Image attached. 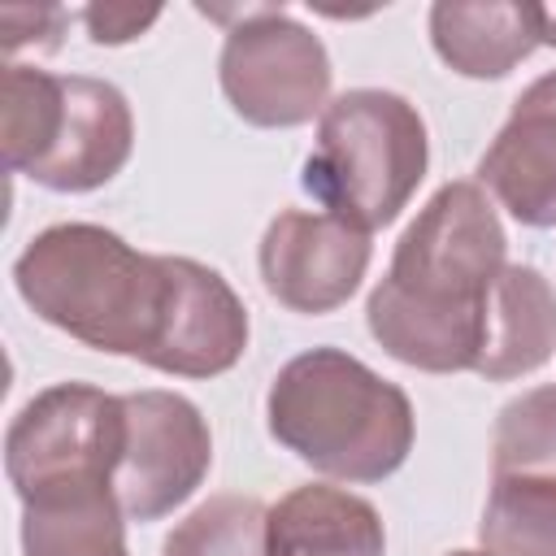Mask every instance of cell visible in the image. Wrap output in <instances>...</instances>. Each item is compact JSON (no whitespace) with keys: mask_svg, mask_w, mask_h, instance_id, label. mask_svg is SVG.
Masks as SVG:
<instances>
[{"mask_svg":"<svg viewBox=\"0 0 556 556\" xmlns=\"http://www.w3.org/2000/svg\"><path fill=\"white\" fill-rule=\"evenodd\" d=\"M269 556H387V530L365 495L308 482L269 504Z\"/></svg>","mask_w":556,"mask_h":556,"instance_id":"obj_14","label":"cell"},{"mask_svg":"<svg viewBox=\"0 0 556 556\" xmlns=\"http://www.w3.org/2000/svg\"><path fill=\"white\" fill-rule=\"evenodd\" d=\"M374 243L365 230L348 226L334 213H308V208H282L256 248L261 282L265 291L304 317H321L343 308L365 269H369Z\"/></svg>","mask_w":556,"mask_h":556,"instance_id":"obj_8","label":"cell"},{"mask_svg":"<svg viewBox=\"0 0 556 556\" xmlns=\"http://www.w3.org/2000/svg\"><path fill=\"white\" fill-rule=\"evenodd\" d=\"M539 30H543V43L556 48V4H539Z\"/></svg>","mask_w":556,"mask_h":556,"instance_id":"obj_22","label":"cell"},{"mask_svg":"<svg viewBox=\"0 0 556 556\" xmlns=\"http://www.w3.org/2000/svg\"><path fill=\"white\" fill-rule=\"evenodd\" d=\"M491 478H552L556 482V382L530 387L495 413Z\"/></svg>","mask_w":556,"mask_h":556,"instance_id":"obj_19","label":"cell"},{"mask_svg":"<svg viewBox=\"0 0 556 556\" xmlns=\"http://www.w3.org/2000/svg\"><path fill=\"white\" fill-rule=\"evenodd\" d=\"M70 13L56 4H9L0 9V30H4V52L17 56L22 48H39V52H56L61 48V30H65Z\"/></svg>","mask_w":556,"mask_h":556,"instance_id":"obj_20","label":"cell"},{"mask_svg":"<svg viewBox=\"0 0 556 556\" xmlns=\"http://www.w3.org/2000/svg\"><path fill=\"white\" fill-rule=\"evenodd\" d=\"M430 165V135L413 100L382 87H352L317 117V143L300 187L356 230L391 226L417 195Z\"/></svg>","mask_w":556,"mask_h":556,"instance_id":"obj_4","label":"cell"},{"mask_svg":"<svg viewBox=\"0 0 556 556\" xmlns=\"http://www.w3.org/2000/svg\"><path fill=\"white\" fill-rule=\"evenodd\" d=\"M504 265L508 235L491 195L473 178H452L404 226L387 274L365 300V326L400 365L473 374L486 295Z\"/></svg>","mask_w":556,"mask_h":556,"instance_id":"obj_1","label":"cell"},{"mask_svg":"<svg viewBox=\"0 0 556 556\" xmlns=\"http://www.w3.org/2000/svg\"><path fill=\"white\" fill-rule=\"evenodd\" d=\"M478 539L491 556H556V482L491 478Z\"/></svg>","mask_w":556,"mask_h":556,"instance_id":"obj_17","label":"cell"},{"mask_svg":"<svg viewBox=\"0 0 556 556\" xmlns=\"http://www.w3.org/2000/svg\"><path fill=\"white\" fill-rule=\"evenodd\" d=\"M248 308L235 287L204 261L169 256V313L152 369L174 378H217L248 352Z\"/></svg>","mask_w":556,"mask_h":556,"instance_id":"obj_9","label":"cell"},{"mask_svg":"<svg viewBox=\"0 0 556 556\" xmlns=\"http://www.w3.org/2000/svg\"><path fill=\"white\" fill-rule=\"evenodd\" d=\"M13 287L83 348L148 365L169 313V256H148L96 222H56L22 248Z\"/></svg>","mask_w":556,"mask_h":556,"instance_id":"obj_2","label":"cell"},{"mask_svg":"<svg viewBox=\"0 0 556 556\" xmlns=\"http://www.w3.org/2000/svg\"><path fill=\"white\" fill-rule=\"evenodd\" d=\"M126 452V400L91 382H56L30 395L4 430V473L22 504L113 491Z\"/></svg>","mask_w":556,"mask_h":556,"instance_id":"obj_5","label":"cell"},{"mask_svg":"<svg viewBox=\"0 0 556 556\" xmlns=\"http://www.w3.org/2000/svg\"><path fill=\"white\" fill-rule=\"evenodd\" d=\"M447 556H491V552H469V547H456V552H447Z\"/></svg>","mask_w":556,"mask_h":556,"instance_id":"obj_23","label":"cell"},{"mask_svg":"<svg viewBox=\"0 0 556 556\" xmlns=\"http://www.w3.org/2000/svg\"><path fill=\"white\" fill-rule=\"evenodd\" d=\"M22 556H130L117 491L22 504Z\"/></svg>","mask_w":556,"mask_h":556,"instance_id":"obj_15","label":"cell"},{"mask_svg":"<svg viewBox=\"0 0 556 556\" xmlns=\"http://www.w3.org/2000/svg\"><path fill=\"white\" fill-rule=\"evenodd\" d=\"M65 78V113L52 152L26 174L30 182L65 195L96 191L113 182L130 152H135V113L122 87L91 74H61Z\"/></svg>","mask_w":556,"mask_h":556,"instance_id":"obj_11","label":"cell"},{"mask_svg":"<svg viewBox=\"0 0 556 556\" xmlns=\"http://www.w3.org/2000/svg\"><path fill=\"white\" fill-rule=\"evenodd\" d=\"M478 187L521 226H556V70L539 74L478 156Z\"/></svg>","mask_w":556,"mask_h":556,"instance_id":"obj_10","label":"cell"},{"mask_svg":"<svg viewBox=\"0 0 556 556\" xmlns=\"http://www.w3.org/2000/svg\"><path fill=\"white\" fill-rule=\"evenodd\" d=\"M161 556H269V508L256 495H208L165 534Z\"/></svg>","mask_w":556,"mask_h":556,"instance_id":"obj_18","label":"cell"},{"mask_svg":"<svg viewBox=\"0 0 556 556\" xmlns=\"http://www.w3.org/2000/svg\"><path fill=\"white\" fill-rule=\"evenodd\" d=\"M265 426L287 452L339 482L391 478L417 439L408 391L343 348L291 356L269 382Z\"/></svg>","mask_w":556,"mask_h":556,"instance_id":"obj_3","label":"cell"},{"mask_svg":"<svg viewBox=\"0 0 556 556\" xmlns=\"http://www.w3.org/2000/svg\"><path fill=\"white\" fill-rule=\"evenodd\" d=\"M430 43L439 61L460 78H504L539 43V4L521 0H434Z\"/></svg>","mask_w":556,"mask_h":556,"instance_id":"obj_12","label":"cell"},{"mask_svg":"<svg viewBox=\"0 0 556 556\" xmlns=\"http://www.w3.org/2000/svg\"><path fill=\"white\" fill-rule=\"evenodd\" d=\"M65 113V78L9 61L0 78V148L9 174H30L56 143Z\"/></svg>","mask_w":556,"mask_h":556,"instance_id":"obj_16","label":"cell"},{"mask_svg":"<svg viewBox=\"0 0 556 556\" xmlns=\"http://www.w3.org/2000/svg\"><path fill=\"white\" fill-rule=\"evenodd\" d=\"M204 17L226 22V43L217 56V83L226 104L261 130H291L326 113L330 104V52L321 35L295 22L282 4L208 9Z\"/></svg>","mask_w":556,"mask_h":556,"instance_id":"obj_6","label":"cell"},{"mask_svg":"<svg viewBox=\"0 0 556 556\" xmlns=\"http://www.w3.org/2000/svg\"><path fill=\"white\" fill-rule=\"evenodd\" d=\"M556 352V287L521 261H508L486 295L482 352L473 374L508 382L543 369Z\"/></svg>","mask_w":556,"mask_h":556,"instance_id":"obj_13","label":"cell"},{"mask_svg":"<svg viewBox=\"0 0 556 556\" xmlns=\"http://www.w3.org/2000/svg\"><path fill=\"white\" fill-rule=\"evenodd\" d=\"M126 452L113 478L126 521H161L187 504L213 469V434L204 413L178 391H130Z\"/></svg>","mask_w":556,"mask_h":556,"instance_id":"obj_7","label":"cell"},{"mask_svg":"<svg viewBox=\"0 0 556 556\" xmlns=\"http://www.w3.org/2000/svg\"><path fill=\"white\" fill-rule=\"evenodd\" d=\"M83 26H87V39L91 43H130V39H139L156 17H161V9L152 4V9H139V4H87L83 13Z\"/></svg>","mask_w":556,"mask_h":556,"instance_id":"obj_21","label":"cell"}]
</instances>
